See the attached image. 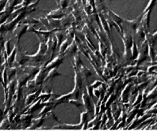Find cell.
I'll return each mask as SVG.
<instances>
[{
	"instance_id": "obj_1",
	"label": "cell",
	"mask_w": 157,
	"mask_h": 131,
	"mask_svg": "<svg viewBox=\"0 0 157 131\" xmlns=\"http://www.w3.org/2000/svg\"><path fill=\"white\" fill-rule=\"evenodd\" d=\"M151 10H148V11L145 12L143 13L142 16L141 21H140V25L147 32V29L149 28V21H150V14H151Z\"/></svg>"
},
{
	"instance_id": "obj_2",
	"label": "cell",
	"mask_w": 157,
	"mask_h": 131,
	"mask_svg": "<svg viewBox=\"0 0 157 131\" xmlns=\"http://www.w3.org/2000/svg\"><path fill=\"white\" fill-rule=\"evenodd\" d=\"M63 56H58L56 59H53L52 62H51L50 63H48L47 66H46V70L49 68H57V67L59 64H61L62 62H63Z\"/></svg>"
},
{
	"instance_id": "obj_3",
	"label": "cell",
	"mask_w": 157,
	"mask_h": 131,
	"mask_svg": "<svg viewBox=\"0 0 157 131\" xmlns=\"http://www.w3.org/2000/svg\"><path fill=\"white\" fill-rule=\"evenodd\" d=\"M63 15H64V13L63 12L62 9H59V10L51 11L49 13L47 14V17H52V18H58V17H62Z\"/></svg>"
},
{
	"instance_id": "obj_4",
	"label": "cell",
	"mask_w": 157,
	"mask_h": 131,
	"mask_svg": "<svg viewBox=\"0 0 157 131\" xmlns=\"http://www.w3.org/2000/svg\"><path fill=\"white\" fill-rule=\"evenodd\" d=\"M44 77H45V69H43V70H40L38 74H36V78H35V84L36 85L41 84Z\"/></svg>"
},
{
	"instance_id": "obj_5",
	"label": "cell",
	"mask_w": 157,
	"mask_h": 131,
	"mask_svg": "<svg viewBox=\"0 0 157 131\" xmlns=\"http://www.w3.org/2000/svg\"><path fill=\"white\" fill-rule=\"evenodd\" d=\"M147 117H148V115H147V113H146L143 116H140L139 118H136V119L134 120V121L132 122V126H130V129H133V128H136V125H139V124H141L142 122L144 121V120H145L146 118H147Z\"/></svg>"
},
{
	"instance_id": "obj_6",
	"label": "cell",
	"mask_w": 157,
	"mask_h": 131,
	"mask_svg": "<svg viewBox=\"0 0 157 131\" xmlns=\"http://www.w3.org/2000/svg\"><path fill=\"white\" fill-rule=\"evenodd\" d=\"M58 75H59V74L58 73L56 68L52 69V70L49 71V73L48 74V76H46L45 82H48V81H49L50 79H52V78H54V77L58 76Z\"/></svg>"
},
{
	"instance_id": "obj_7",
	"label": "cell",
	"mask_w": 157,
	"mask_h": 131,
	"mask_svg": "<svg viewBox=\"0 0 157 131\" xmlns=\"http://www.w3.org/2000/svg\"><path fill=\"white\" fill-rule=\"evenodd\" d=\"M148 56L150 57L151 61H153L155 59V51L153 50V45H148V51H147Z\"/></svg>"
},
{
	"instance_id": "obj_8",
	"label": "cell",
	"mask_w": 157,
	"mask_h": 131,
	"mask_svg": "<svg viewBox=\"0 0 157 131\" xmlns=\"http://www.w3.org/2000/svg\"><path fill=\"white\" fill-rule=\"evenodd\" d=\"M155 2H156V0H149V2H148L147 6H146L145 9H144L143 13H145V12H147V11H148V10H151V9H152V8H153V6H155Z\"/></svg>"
},
{
	"instance_id": "obj_9",
	"label": "cell",
	"mask_w": 157,
	"mask_h": 131,
	"mask_svg": "<svg viewBox=\"0 0 157 131\" xmlns=\"http://www.w3.org/2000/svg\"><path fill=\"white\" fill-rule=\"evenodd\" d=\"M131 52H132V59H135L136 57H137V55H138L137 47H136V45L135 43H133V44H132V48H131Z\"/></svg>"
},
{
	"instance_id": "obj_10",
	"label": "cell",
	"mask_w": 157,
	"mask_h": 131,
	"mask_svg": "<svg viewBox=\"0 0 157 131\" xmlns=\"http://www.w3.org/2000/svg\"><path fill=\"white\" fill-rule=\"evenodd\" d=\"M71 40V39L70 38V37H68V38H67V40L63 41V43L61 44V46H60V49H59V52H60V53L63 52V51H64V50L66 49V48H67V45H68V44H69V43H70Z\"/></svg>"
},
{
	"instance_id": "obj_11",
	"label": "cell",
	"mask_w": 157,
	"mask_h": 131,
	"mask_svg": "<svg viewBox=\"0 0 157 131\" xmlns=\"http://www.w3.org/2000/svg\"><path fill=\"white\" fill-rule=\"evenodd\" d=\"M82 99H83V101H84V104L86 105V110H90V99H89L88 96L86 95V94H83V96H82Z\"/></svg>"
},
{
	"instance_id": "obj_12",
	"label": "cell",
	"mask_w": 157,
	"mask_h": 131,
	"mask_svg": "<svg viewBox=\"0 0 157 131\" xmlns=\"http://www.w3.org/2000/svg\"><path fill=\"white\" fill-rule=\"evenodd\" d=\"M44 117V116H43V117H41V118H36V119H35L34 122H33V123H32V124H33V126H34L33 128L38 127V126L41 125V124L43 123V122L44 121V119H45Z\"/></svg>"
},
{
	"instance_id": "obj_13",
	"label": "cell",
	"mask_w": 157,
	"mask_h": 131,
	"mask_svg": "<svg viewBox=\"0 0 157 131\" xmlns=\"http://www.w3.org/2000/svg\"><path fill=\"white\" fill-rule=\"evenodd\" d=\"M157 96V86L155 88H154L153 89L149 92V93L147 95V98L148 99H153L154 97H155Z\"/></svg>"
},
{
	"instance_id": "obj_14",
	"label": "cell",
	"mask_w": 157,
	"mask_h": 131,
	"mask_svg": "<svg viewBox=\"0 0 157 131\" xmlns=\"http://www.w3.org/2000/svg\"><path fill=\"white\" fill-rule=\"evenodd\" d=\"M67 49V51H65V53L68 54V55H72V54L75 53V50H76V47H75V44H71L70 47H68L67 48H66Z\"/></svg>"
},
{
	"instance_id": "obj_15",
	"label": "cell",
	"mask_w": 157,
	"mask_h": 131,
	"mask_svg": "<svg viewBox=\"0 0 157 131\" xmlns=\"http://www.w3.org/2000/svg\"><path fill=\"white\" fill-rule=\"evenodd\" d=\"M59 5L60 6V9H64L66 6H67V4L69 3V0H59Z\"/></svg>"
},
{
	"instance_id": "obj_16",
	"label": "cell",
	"mask_w": 157,
	"mask_h": 131,
	"mask_svg": "<svg viewBox=\"0 0 157 131\" xmlns=\"http://www.w3.org/2000/svg\"><path fill=\"white\" fill-rule=\"evenodd\" d=\"M68 101L71 103V104H72L73 105H75V106L78 107L82 105V104H81V103L78 100H71V99H70V100H68Z\"/></svg>"
},
{
	"instance_id": "obj_17",
	"label": "cell",
	"mask_w": 157,
	"mask_h": 131,
	"mask_svg": "<svg viewBox=\"0 0 157 131\" xmlns=\"http://www.w3.org/2000/svg\"><path fill=\"white\" fill-rule=\"evenodd\" d=\"M36 93H32V94H30V95H29L28 96H27V99H29V100H32L34 99L35 97H36Z\"/></svg>"
},
{
	"instance_id": "obj_18",
	"label": "cell",
	"mask_w": 157,
	"mask_h": 131,
	"mask_svg": "<svg viewBox=\"0 0 157 131\" xmlns=\"http://www.w3.org/2000/svg\"><path fill=\"white\" fill-rule=\"evenodd\" d=\"M151 38H152V40H153L154 43H155V41H157V32L151 34Z\"/></svg>"
},
{
	"instance_id": "obj_19",
	"label": "cell",
	"mask_w": 157,
	"mask_h": 131,
	"mask_svg": "<svg viewBox=\"0 0 157 131\" xmlns=\"http://www.w3.org/2000/svg\"><path fill=\"white\" fill-rule=\"evenodd\" d=\"M56 1H57V2H59V0H56Z\"/></svg>"
},
{
	"instance_id": "obj_20",
	"label": "cell",
	"mask_w": 157,
	"mask_h": 131,
	"mask_svg": "<svg viewBox=\"0 0 157 131\" xmlns=\"http://www.w3.org/2000/svg\"><path fill=\"white\" fill-rule=\"evenodd\" d=\"M156 118H157V117H156Z\"/></svg>"
}]
</instances>
